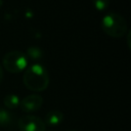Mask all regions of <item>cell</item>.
Returning a JSON list of instances; mask_svg holds the SVG:
<instances>
[{"label":"cell","mask_w":131,"mask_h":131,"mask_svg":"<svg viewBox=\"0 0 131 131\" xmlns=\"http://www.w3.org/2000/svg\"><path fill=\"white\" fill-rule=\"evenodd\" d=\"M23 82L27 89L33 92H41L49 85V74L44 66L35 62L25 70Z\"/></svg>","instance_id":"obj_1"},{"label":"cell","mask_w":131,"mask_h":131,"mask_svg":"<svg viewBox=\"0 0 131 131\" xmlns=\"http://www.w3.org/2000/svg\"><path fill=\"white\" fill-rule=\"evenodd\" d=\"M100 27L104 34L112 38H121L128 32V26L123 15L117 12L104 14L100 21Z\"/></svg>","instance_id":"obj_2"},{"label":"cell","mask_w":131,"mask_h":131,"mask_svg":"<svg viewBox=\"0 0 131 131\" xmlns=\"http://www.w3.org/2000/svg\"><path fill=\"white\" fill-rule=\"evenodd\" d=\"M28 58L21 51L13 50L7 52L2 58L3 68L12 74H18L25 71L28 67Z\"/></svg>","instance_id":"obj_3"},{"label":"cell","mask_w":131,"mask_h":131,"mask_svg":"<svg viewBox=\"0 0 131 131\" xmlns=\"http://www.w3.org/2000/svg\"><path fill=\"white\" fill-rule=\"evenodd\" d=\"M19 131H45L46 124L42 119L33 115H26L17 120Z\"/></svg>","instance_id":"obj_4"},{"label":"cell","mask_w":131,"mask_h":131,"mask_svg":"<svg viewBox=\"0 0 131 131\" xmlns=\"http://www.w3.org/2000/svg\"><path fill=\"white\" fill-rule=\"evenodd\" d=\"M43 104V97L38 94H30L20 99L19 107L25 113H33L41 108Z\"/></svg>","instance_id":"obj_5"},{"label":"cell","mask_w":131,"mask_h":131,"mask_svg":"<svg viewBox=\"0 0 131 131\" xmlns=\"http://www.w3.org/2000/svg\"><path fill=\"white\" fill-rule=\"evenodd\" d=\"M43 121L46 125H49V126H52V127L57 126L63 121V114L58 110L49 111L45 115V118H44Z\"/></svg>","instance_id":"obj_6"},{"label":"cell","mask_w":131,"mask_h":131,"mask_svg":"<svg viewBox=\"0 0 131 131\" xmlns=\"http://www.w3.org/2000/svg\"><path fill=\"white\" fill-rule=\"evenodd\" d=\"M15 117L14 115L6 108L0 107V127L9 128L14 125Z\"/></svg>","instance_id":"obj_7"},{"label":"cell","mask_w":131,"mask_h":131,"mask_svg":"<svg viewBox=\"0 0 131 131\" xmlns=\"http://www.w3.org/2000/svg\"><path fill=\"white\" fill-rule=\"evenodd\" d=\"M28 60H33V61H39L40 59L43 58L44 56V53H43V50L39 47H35V46H32V47H29L27 49V52L25 53Z\"/></svg>","instance_id":"obj_8"},{"label":"cell","mask_w":131,"mask_h":131,"mask_svg":"<svg viewBox=\"0 0 131 131\" xmlns=\"http://www.w3.org/2000/svg\"><path fill=\"white\" fill-rule=\"evenodd\" d=\"M19 102H20L19 97L16 94H13V93L7 94L3 98V103H4V105H5V107L7 110H14V108H16L17 106H19Z\"/></svg>","instance_id":"obj_9"},{"label":"cell","mask_w":131,"mask_h":131,"mask_svg":"<svg viewBox=\"0 0 131 131\" xmlns=\"http://www.w3.org/2000/svg\"><path fill=\"white\" fill-rule=\"evenodd\" d=\"M92 3L95 10L99 12H103L108 8L111 0H92Z\"/></svg>","instance_id":"obj_10"},{"label":"cell","mask_w":131,"mask_h":131,"mask_svg":"<svg viewBox=\"0 0 131 131\" xmlns=\"http://www.w3.org/2000/svg\"><path fill=\"white\" fill-rule=\"evenodd\" d=\"M3 70H2V68H1V66H0V85H1V83H2V81H3Z\"/></svg>","instance_id":"obj_11"},{"label":"cell","mask_w":131,"mask_h":131,"mask_svg":"<svg viewBox=\"0 0 131 131\" xmlns=\"http://www.w3.org/2000/svg\"><path fill=\"white\" fill-rule=\"evenodd\" d=\"M2 4H3V0H0V8L2 7Z\"/></svg>","instance_id":"obj_12"},{"label":"cell","mask_w":131,"mask_h":131,"mask_svg":"<svg viewBox=\"0 0 131 131\" xmlns=\"http://www.w3.org/2000/svg\"><path fill=\"white\" fill-rule=\"evenodd\" d=\"M70 131H76V130H70Z\"/></svg>","instance_id":"obj_13"}]
</instances>
